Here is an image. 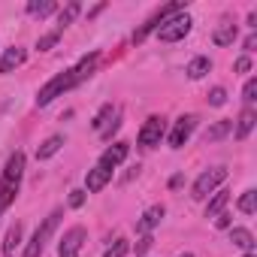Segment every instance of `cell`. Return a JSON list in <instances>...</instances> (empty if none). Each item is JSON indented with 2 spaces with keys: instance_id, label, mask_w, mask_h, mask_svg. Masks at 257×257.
<instances>
[{
  "instance_id": "cell-1",
  "label": "cell",
  "mask_w": 257,
  "mask_h": 257,
  "mask_svg": "<svg viewBox=\"0 0 257 257\" xmlns=\"http://www.w3.org/2000/svg\"><path fill=\"white\" fill-rule=\"evenodd\" d=\"M22 176H25V155L16 152V155H10L4 176H0V215L16 203V197L22 191Z\"/></svg>"
},
{
  "instance_id": "cell-2",
  "label": "cell",
  "mask_w": 257,
  "mask_h": 257,
  "mask_svg": "<svg viewBox=\"0 0 257 257\" xmlns=\"http://www.w3.org/2000/svg\"><path fill=\"white\" fill-rule=\"evenodd\" d=\"M61 209H52L49 212V218L37 227V233L31 236V242H28V248H25V254L22 257H40L43 251H46V245H49V239L55 236V230H58V224H61Z\"/></svg>"
},
{
  "instance_id": "cell-3",
  "label": "cell",
  "mask_w": 257,
  "mask_h": 257,
  "mask_svg": "<svg viewBox=\"0 0 257 257\" xmlns=\"http://www.w3.org/2000/svg\"><path fill=\"white\" fill-rule=\"evenodd\" d=\"M191 16L188 13H176V16H170L161 28H158V40L161 43H179V40H185L188 34H191Z\"/></svg>"
},
{
  "instance_id": "cell-4",
  "label": "cell",
  "mask_w": 257,
  "mask_h": 257,
  "mask_svg": "<svg viewBox=\"0 0 257 257\" xmlns=\"http://www.w3.org/2000/svg\"><path fill=\"white\" fill-rule=\"evenodd\" d=\"M70 88H76V82H73V70H64V73L52 76V79L37 91V106H49L55 97H61V94L70 91Z\"/></svg>"
},
{
  "instance_id": "cell-5",
  "label": "cell",
  "mask_w": 257,
  "mask_h": 257,
  "mask_svg": "<svg viewBox=\"0 0 257 257\" xmlns=\"http://www.w3.org/2000/svg\"><path fill=\"white\" fill-rule=\"evenodd\" d=\"M164 134H167V118H164V115H152V118H146V124L140 127L137 143H140V149H155V146H161Z\"/></svg>"
},
{
  "instance_id": "cell-6",
  "label": "cell",
  "mask_w": 257,
  "mask_h": 257,
  "mask_svg": "<svg viewBox=\"0 0 257 257\" xmlns=\"http://www.w3.org/2000/svg\"><path fill=\"white\" fill-rule=\"evenodd\" d=\"M224 179H227V167H212V170L200 173L197 182H194V188H191V197H194V200H206Z\"/></svg>"
},
{
  "instance_id": "cell-7",
  "label": "cell",
  "mask_w": 257,
  "mask_h": 257,
  "mask_svg": "<svg viewBox=\"0 0 257 257\" xmlns=\"http://www.w3.org/2000/svg\"><path fill=\"white\" fill-rule=\"evenodd\" d=\"M176 13H185V4H167L164 10H158V13H155V16H152V19H149V22H146L137 34H134V43H143L152 31H158V28H161L170 16H176Z\"/></svg>"
},
{
  "instance_id": "cell-8",
  "label": "cell",
  "mask_w": 257,
  "mask_h": 257,
  "mask_svg": "<svg viewBox=\"0 0 257 257\" xmlns=\"http://www.w3.org/2000/svg\"><path fill=\"white\" fill-rule=\"evenodd\" d=\"M85 239H88V230H85V227H70V230L64 233L61 245H58V257H79Z\"/></svg>"
},
{
  "instance_id": "cell-9",
  "label": "cell",
  "mask_w": 257,
  "mask_h": 257,
  "mask_svg": "<svg viewBox=\"0 0 257 257\" xmlns=\"http://www.w3.org/2000/svg\"><path fill=\"white\" fill-rule=\"evenodd\" d=\"M194 127H197V115H182V118L173 124V134H170V149H182V146L191 140Z\"/></svg>"
},
{
  "instance_id": "cell-10",
  "label": "cell",
  "mask_w": 257,
  "mask_h": 257,
  "mask_svg": "<svg viewBox=\"0 0 257 257\" xmlns=\"http://www.w3.org/2000/svg\"><path fill=\"white\" fill-rule=\"evenodd\" d=\"M127 155H131V146H127V143H115V146H109V149L100 155V167L115 170L118 164H124V161H127Z\"/></svg>"
},
{
  "instance_id": "cell-11",
  "label": "cell",
  "mask_w": 257,
  "mask_h": 257,
  "mask_svg": "<svg viewBox=\"0 0 257 257\" xmlns=\"http://www.w3.org/2000/svg\"><path fill=\"white\" fill-rule=\"evenodd\" d=\"M254 124H257V112L251 109V106H245L242 112H239V118H236V127H233V137L242 143V140H248L251 137V131H254Z\"/></svg>"
},
{
  "instance_id": "cell-12",
  "label": "cell",
  "mask_w": 257,
  "mask_h": 257,
  "mask_svg": "<svg viewBox=\"0 0 257 257\" xmlns=\"http://www.w3.org/2000/svg\"><path fill=\"white\" fill-rule=\"evenodd\" d=\"M25 58H28V52H25L22 46H13V49H7V52H4V58H0V76H10V73H16V70L25 64Z\"/></svg>"
},
{
  "instance_id": "cell-13",
  "label": "cell",
  "mask_w": 257,
  "mask_h": 257,
  "mask_svg": "<svg viewBox=\"0 0 257 257\" xmlns=\"http://www.w3.org/2000/svg\"><path fill=\"white\" fill-rule=\"evenodd\" d=\"M109 179H112V170H106V167H94V170H88V176H85V191L88 194H97V191H103L106 185H109Z\"/></svg>"
},
{
  "instance_id": "cell-14",
  "label": "cell",
  "mask_w": 257,
  "mask_h": 257,
  "mask_svg": "<svg viewBox=\"0 0 257 257\" xmlns=\"http://www.w3.org/2000/svg\"><path fill=\"white\" fill-rule=\"evenodd\" d=\"M97 61H100V55H97V52L85 55V58H82V61L73 67V82H76V85H82V82H85V79H88V76L97 70Z\"/></svg>"
},
{
  "instance_id": "cell-15",
  "label": "cell",
  "mask_w": 257,
  "mask_h": 257,
  "mask_svg": "<svg viewBox=\"0 0 257 257\" xmlns=\"http://www.w3.org/2000/svg\"><path fill=\"white\" fill-rule=\"evenodd\" d=\"M236 37H239V28H236L233 22H221V25L215 28V34H212V43H215V46H233Z\"/></svg>"
},
{
  "instance_id": "cell-16",
  "label": "cell",
  "mask_w": 257,
  "mask_h": 257,
  "mask_svg": "<svg viewBox=\"0 0 257 257\" xmlns=\"http://www.w3.org/2000/svg\"><path fill=\"white\" fill-rule=\"evenodd\" d=\"M164 215H167V209H164V206H152V209H146V215L140 218L137 230H140V233H152V230L164 221Z\"/></svg>"
},
{
  "instance_id": "cell-17",
  "label": "cell",
  "mask_w": 257,
  "mask_h": 257,
  "mask_svg": "<svg viewBox=\"0 0 257 257\" xmlns=\"http://www.w3.org/2000/svg\"><path fill=\"white\" fill-rule=\"evenodd\" d=\"M115 118H118V106H112V103H106V106H103V109H100V112L94 115V121H91V127H94V131H97V134H103V131H106V127H109V124L115 121Z\"/></svg>"
},
{
  "instance_id": "cell-18",
  "label": "cell",
  "mask_w": 257,
  "mask_h": 257,
  "mask_svg": "<svg viewBox=\"0 0 257 257\" xmlns=\"http://www.w3.org/2000/svg\"><path fill=\"white\" fill-rule=\"evenodd\" d=\"M64 143H67V140H64L61 134L49 137V140H46V143H43V146L37 149V161H49V158H55V155H58V152L64 149Z\"/></svg>"
},
{
  "instance_id": "cell-19",
  "label": "cell",
  "mask_w": 257,
  "mask_h": 257,
  "mask_svg": "<svg viewBox=\"0 0 257 257\" xmlns=\"http://www.w3.org/2000/svg\"><path fill=\"white\" fill-rule=\"evenodd\" d=\"M79 13H82V4H76V0H73V4H67V7L58 13V28H55V31H61V34H64V31L79 19Z\"/></svg>"
},
{
  "instance_id": "cell-20",
  "label": "cell",
  "mask_w": 257,
  "mask_h": 257,
  "mask_svg": "<svg viewBox=\"0 0 257 257\" xmlns=\"http://www.w3.org/2000/svg\"><path fill=\"white\" fill-rule=\"evenodd\" d=\"M22 233H25V227H22L19 221L7 230V239H4V257H13V254H16V248L22 245Z\"/></svg>"
},
{
  "instance_id": "cell-21",
  "label": "cell",
  "mask_w": 257,
  "mask_h": 257,
  "mask_svg": "<svg viewBox=\"0 0 257 257\" xmlns=\"http://www.w3.org/2000/svg\"><path fill=\"white\" fill-rule=\"evenodd\" d=\"M227 134H233V121H227V118H221V121H215L209 131H206V143H218V140H224Z\"/></svg>"
},
{
  "instance_id": "cell-22",
  "label": "cell",
  "mask_w": 257,
  "mask_h": 257,
  "mask_svg": "<svg viewBox=\"0 0 257 257\" xmlns=\"http://www.w3.org/2000/svg\"><path fill=\"white\" fill-rule=\"evenodd\" d=\"M230 242H233L236 248L248 251V254H251V248H254V236H251V230H245V227H233V230H230Z\"/></svg>"
},
{
  "instance_id": "cell-23",
  "label": "cell",
  "mask_w": 257,
  "mask_h": 257,
  "mask_svg": "<svg viewBox=\"0 0 257 257\" xmlns=\"http://www.w3.org/2000/svg\"><path fill=\"white\" fill-rule=\"evenodd\" d=\"M55 10H58L55 0H31V4H28V16H34V19H46Z\"/></svg>"
},
{
  "instance_id": "cell-24",
  "label": "cell",
  "mask_w": 257,
  "mask_h": 257,
  "mask_svg": "<svg viewBox=\"0 0 257 257\" xmlns=\"http://www.w3.org/2000/svg\"><path fill=\"white\" fill-rule=\"evenodd\" d=\"M227 203H230V191H218V194L209 200V206H206V218H218V215L227 209Z\"/></svg>"
},
{
  "instance_id": "cell-25",
  "label": "cell",
  "mask_w": 257,
  "mask_h": 257,
  "mask_svg": "<svg viewBox=\"0 0 257 257\" xmlns=\"http://www.w3.org/2000/svg\"><path fill=\"white\" fill-rule=\"evenodd\" d=\"M209 70H212V61H209L206 55H200V58H194V61L188 64V70H185V73H188L191 79H203Z\"/></svg>"
},
{
  "instance_id": "cell-26",
  "label": "cell",
  "mask_w": 257,
  "mask_h": 257,
  "mask_svg": "<svg viewBox=\"0 0 257 257\" xmlns=\"http://www.w3.org/2000/svg\"><path fill=\"white\" fill-rule=\"evenodd\" d=\"M239 212H242V215H254V212H257V191H254V188H248V191L239 197Z\"/></svg>"
},
{
  "instance_id": "cell-27",
  "label": "cell",
  "mask_w": 257,
  "mask_h": 257,
  "mask_svg": "<svg viewBox=\"0 0 257 257\" xmlns=\"http://www.w3.org/2000/svg\"><path fill=\"white\" fill-rule=\"evenodd\" d=\"M127 251H131V242H127V239H115V242L106 248L103 257H127Z\"/></svg>"
},
{
  "instance_id": "cell-28",
  "label": "cell",
  "mask_w": 257,
  "mask_h": 257,
  "mask_svg": "<svg viewBox=\"0 0 257 257\" xmlns=\"http://www.w3.org/2000/svg\"><path fill=\"white\" fill-rule=\"evenodd\" d=\"M254 100H257V79L251 76V79L245 82V88H242V103H245V106H251Z\"/></svg>"
},
{
  "instance_id": "cell-29",
  "label": "cell",
  "mask_w": 257,
  "mask_h": 257,
  "mask_svg": "<svg viewBox=\"0 0 257 257\" xmlns=\"http://www.w3.org/2000/svg\"><path fill=\"white\" fill-rule=\"evenodd\" d=\"M58 40H61V31H52V34H46V37H40V43H37V49H40V52H49V49H55V46H58Z\"/></svg>"
},
{
  "instance_id": "cell-30",
  "label": "cell",
  "mask_w": 257,
  "mask_h": 257,
  "mask_svg": "<svg viewBox=\"0 0 257 257\" xmlns=\"http://www.w3.org/2000/svg\"><path fill=\"white\" fill-rule=\"evenodd\" d=\"M227 103V91L224 88H212L209 91V106H224Z\"/></svg>"
},
{
  "instance_id": "cell-31",
  "label": "cell",
  "mask_w": 257,
  "mask_h": 257,
  "mask_svg": "<svg viewBox=\"0 0 257 257\" xmlns=\"http://www.w3.org/2000/svg\"><path fill=\"white\" fill-rule=\"evenodd\" d=\"M233 70H236V73H248V70H251V58H248V55H242V58L233 64Z\"/></svg>"
},
{
  "instance_id": "cell-32",
  "label": "cell",
  "mask_w": 257,
  "mask_h": 257,
  "mask_svg": "<svg viewBox=\"0 0 257 257\" xmlns=\"http://www.w3.org/2000/svg\"><path fill=\"white\" fill-rule=\"evenodd\" d=\"M152 242H155V239H152V236H149V233H146V236H143V239H140V242H137V254H140V257H143V254H146V251H149V248H152Z\"/></svg>"
},
{
  "instance_id": "cell-33",
  "label": "cell",
  "mask_w": 257,
  "mask_h": 257,
  "mask_svg": "<svg viewBox=\"0 0 257 257\" xmlns=\"http://www.w3.org/2000/svg\"><path fill=\"white\" fill-rule=\"evenodd\" d=\"M82 203H85V191H70V206L79 209Z\"/></svg>"
},
{
  "instance_id": "cell-34",
  "label": "cell",
  "mask_w": 257,
  "mask_h": 257,
  "mask_svg": "<svg viewBox=\"0 0 257 257\" xmlns=\"http://www.w3.org/2000/svg\"><path fill=\"white\" fill-rule=\"evenodd\" d=\"M230 218H233L230 212H221V215L215 218V227H221V230H227V227H230Z\"/></svg>"
},
{
  "instance_id": "cell-35",
  "label": "cell",
  "mask_w": 257,
  "mask_h": 257,
  "mask_svg": "<svg viewBox=\"0 0 257 257\" xmlns=\"http://www.w3.org/2000/svg\"><path fill=\"white\" fill-rule=\"evenodd\" d=\"M242 46H245V52H248V55H251V52H254V46H257V34H248V37H245V43H242Z\"/></svg>"
},
{
  "instance_id": "cell-36",
  "label": "cell",
  "mask_w": 257,
  "mask_h": 257,
  "mask_svg": "<svg viewBox=\"0 0 257 257\" xmlns=\"http://www.w3.org/2000/svg\"><path fill=\"white\" fill-rule=\"evenodd\" d=\"M179 257H194V254H191V251H185V254H179Z\"/></svg>"
},
{
  "instance_id": "cell-37",
  "label": "cell",
  "mask_w": 257,
  "mask_h": 257,
  "mask_svg": "<svg viewBox=\"0 0 257 257\" xmlns=\"http://www.w3.org/2000/svg\"><path fill=\"white\" fill-rule=\"evenodd\" d=\"M245 257H257V254H245Z\"/></svg>"
}]
</instances>
